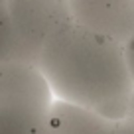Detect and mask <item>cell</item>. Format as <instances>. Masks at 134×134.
<instances>
[{"label":"cell","mask_w":134,"mask_h":134,"mask_svg":"<svg viewBox=\"0 0 134 134\" xmlns=\"http://www.w3.org/2000/svg\"><path fill=\"white\" fill-rule=\"evenodd\" d=\"M36 65L55 99L113 122L128 118L134 79L120 43L69 20L47 40Z\"/></svg>","instance_id":"1"},{"label":"cell","mask_w":134,"mask_h":134,"mask_svg":"<svg viewBox=\"0 0 134 134\" xmlns=\"http://www.w3.org/2000/svg\"><path fill=\"white\" fill-rule=\"evenodd\" d=\"M53 100L38 65L16 59L0 67V134H46Z\"/></svg>","instance_id":"2"},{"label":"cell","mask_w":134,"mask_h":134,"mask_svg":"<svg viewBox=\"0 0 134 134\" xmlns=\"http://www.w3.org/2000/svg\"><path fill=\"white\" fill-rule=\"evenodd\" d=\"M18 46V61H38L47 40L71 20L67 0H6Z\"/></svg>","instance_id":"3"},{"label":"cell","mask_w":134,"mask_h":134,"mask_svg":"<svg viewBox=\"0 0 134 134\" xmlns=\"http://www.w3.org/2000/svg\"><path fill=\"white\" fill-rule=\"evenodd\" d=\"M71 20L85 30L126 46L134 36V0H67Z\"/></svg>","instance_id":"4"},{"label":"cell","mask_w":134,"mask_h":134,"mask_svg":"<svg viewBox=\"0 0 134 134\" xmlns=\"http://www.w3.org/2000/svg\"><path fill=\"white\" fill-rule=\"evenodd\" d=\"M118 122L55 99L46 134H116Z\"/></svg>","instance_id":"5"},{"label":"cell","mask_w":134,"mask_h":134,"mask_svg":"<svg viewBox=\"0 0 134 134\" xmlns=\"http://www.w3.org/2000/svg\"><path fill=\"white\" fill-rule=\"evenodd\" d=\"M18 59V46H16V36L12 30L6 2H0V63L4 65L8 61Z\"/></svg>","instance_id":"6"},{"label":"cell","mask_w":134,"mask_h":134,"mask_svg":"<svg viewBox=\"0 0 134 134\" xmlns=\"http://www.w3.org/2000/svg\"><path fill=\"white\" fill-rule=\"evenodd\" d=\"M124 55H126V61H128L130 73H132V79H134V36L126 42V46H124Z\"/></svg>","instance_id":"7"},{"label":"cell","mask_w":134,"mask_h":134,"mask_svg":"<svg viewBox=\"0 0 134 134\" xmlns=\"http://www.w3.org/2000/svg\"><path fill=\"white\" fill-rule=\"evenodd\" d=\"M116 134H134V120H122L118 122V128H116Z\"/></svg>","instance_id":"8"},{"label":"cell","mask_w":134,"mask_h":134,"mask_svg":"<svg viewBox=\"0 0 134 134\" xmlns=\"http://www.w3.org/2000/svg\"><path fill=\"white\" fill-rule=\"evenodd\" d=\"M128 120H134V95H132V100H130V109H128Z\"/></svg>","instance_id":"9"},{"label":"cell","mask_w":134,"mask_h":134,"mask_svg":"<svg viewBox=\"0 0 134 134\" xmlns=\"http://www.w3.org/2000/svg\"><path fill=\"white\" fill-rule=\"evenodd\" d=\"M0 2H6V0H0Z\"/></svg>","instance_id":"10"}]
</instances>
